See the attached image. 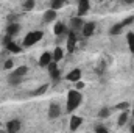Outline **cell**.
Segmentation results:
<instances>
[{"label": "cell", "instance_id": "obj_34", "mask_svg": "<svg viewBox=\"0 0 134 133\" xmlns=\"http://www.w3.org/2000/svg\"><path fill=\"white\" fill-rule=\"evenodd\" d=\"M131 113H133V116H134V102H133V111Z\"/></svg>", "mask_w": 134, "mask_h": 133}, {"label": "cell", "instance_id": "obj_32", "mask_svg": "<svg viewBox=\"0 0 134 133\" xmlns=\"http://www.w3.org/2000/svg\"><path fill=\"white\" fill-rule=\"evenodd\" d=\"M13 66H14V61H13V60H6V61H5V64H3L5 69H11Z\"/></svg>", "mask_w": 134, "mask_h": 133}, {"label": "cell", "instance_id": "obj_14", "mask_svg": "<svg viewBox=\"0 0 134 133\" xmlns=\"http://www.w3.org/2000/svg\"><path fill=\"white\" fill-rule=\"evenodd\" d=\"M56 17H58V13L53 11V9H50V8H48V9L44 13V16H42V19H44L45 24H52V22H55Z\"/></svg>", "mask_w": 134, "mask_h": 133}, {"label": "cell", "instance_id": "obj_35", "mask_svg": "<svg viewBox=\"0 0 134 133\" xmlns=\"http://www.w3.org/2000/svg\"><path fill=\"white\" fill-rule=\"evenodd\" d=\"M0 133H5V132H0Z\"/></svg>", "mask_w": 134, "mask_h": 133}, {"label": "cell", "instance_id": "obj_23", "mask_svg": "<svg viewBox=\"0 0 134 133\" xmlns=\"http://www.w3.org/2000/svg\"><path fill=\"white\" fill-rule=\"evenodd\" d=\"M34 6H36V2L34 0H25L24 3H22V8H24V11H31V9H34Z\"/></svg>", "mask_w": 134, "mask_h": 133}, {"label": "cell", "instance_id": "obj_13", "mask_svg": "<svg viewBox=\"0 0 134 133\" xmlns=\"http://www.w3.org/2000/svg\"><path fill=\"white\" fill-rule=\"evenodd\" d=\"M19 32H20V25H19V24H8L6 28H5V34H8V36H11V38L17 36Z\"/></svg>", "mask_w": 134, "mask_h": 133}, {"label": "cell", "instance_id": "obj_5", "mask_svg": "<svg viewBox=\"0 0 134 133\" xmlns=\"http://www.w3.org/2000/svg\"><path fill=\"white\" fill-rule=\"evenodd\" d=\"M5 129H6V133H19L22 129V122L19 119H11L6 122Z\"/></svg>", "mask_w": 134, "mask_h": 133}, {"label": "cell", "instance_id": "obj_20", "mask_svg": "<svg viewBox=\"0 0 134 133\" xmlns=\"http://www.w3.org/2000/svg\"><path fill=\"white\" fill-rule=\"evenodd\" d=\"M48 86H50L48 83H44V85H41L37 89H34V91H33V96H36V97H37V96H42V94H45V93H47V89H48Z\"/></svg>", "mask_w": 134, "mask_h": 133}, {"label": "cell", "instance_id": "obj_12", "mask_svg": "<svg viewBox=\"0 0 134 133\" xmlns=\"http://www.w3.org/2000/svg\"><path fill=\"white\" fill-rule=\"evenodd\" d=\"M94 32H95V22H86L83 30H81V34L84 38H91L94 34Z\"/></svg>", "mask_w": 134, "mask_h": 133}, {"label": "cell", "instance_id": "obj_15", "mask_svg": "<svg viewBox=\"0 0 134 133\" xmlns=\"http://www.w3.org/2000/svg\"><path fill=\"white\" fill-rule=\"evenodd\" d=\"M53 33L56 36H63L64 33H67V25L64 22H56L53 25Z\"/></svg>", "mask_w": 134, "mask_h": 133}, {"label": "cell", "instance_id": "obj_4", "mask_svg": "<svg viewBox=\"0 0 134 133\" xmlns=\"http://www.w3.org/2000/svg\"><path fill=\"white\" fill-rule=\"evenodd\" d=\"M84 24H86V22H84L83 17H78V16L72 17V19H70V32H73V33L81 32L83 27H84Z\"/></svg>", "mask_w": 134, "mask_h": 133}, {"label": "cell", "instance_id": "obj_27", "mask_svg": "<svg viewBox=\"0 0 134 133\" xmlns=\"http://www.w3.org/2000/svg\"><path fill=\"white\" fill-rule=\"evenodd\" d=\"M47 70H48V74H53V72H56V70H59L58 69V63H55V61H52L48 67H47Z\"/></svg>", "mask_w": 134, "mask_h": 133}, {"label": "cell", "instance_id": "obj_31", "mask_svg": "<svg viewBox=\"0 0 134 133\" xmlns=\"http://www.w3.org/2000/svg\"><path fill=\"white\" fill-rule=\"evenodd\" d=\"M84 86H86L84 81H76V83H75V89H76V91H81Z\"/></svg>", "mask_w": 134, "mask_h": 133}, {"label": "cell", "instance_id": "obj_2", "mask_svg": "<svg viewBox=\"0 0 134 133\" xmlns=\"http://www.w3.org/2000/svg\"><path fill=\"white\" fill-rule=\"evenodd\" d=\"M27 72H28V67L27 66H17L16 69L11 70V74L8 75L6 80H8V83H9L11 86H17V85H20V83L24 81Z\"/></svg>", "mask_w": 134, "mask_h": 133}, {"label": "cell", "instance_id": "obj_10", "mask_svg": "<svg viewBox=\"0 0 134 133\" xmlns=\"http://www.w3.org/2000/svg\"><path fill=\"white\" fill-rule=\"evenodd\" d=\"M53 61V58H52V52H44L41 57H39V60H37V64L41 67H48V64Z\"/></svg>", "mask_w": 134, "mask_h": 133}, {"label": "cell", "instance_id": "obj_11", "mask_svg": "<svg viewBox=\"0 0 134 133\" xmlns=\"http://www.w3.org/2000/svg\"><path fill=\"white\" fill-rule=\"evenodd\" d=\"M81 124H83V117H81V116H76V114H73V116L70 117V122H69V127H70L72 133L76 132V130L81 127Z\"/></svg>", "mask_w": 134, "mask_h": 133}, {"label": "cell", "instance_id": "obj_30", "mask_svg": "<svg viewBox=\"0 0 134 133\" xmlns=\"http://www.w3.org/2000/svg\"><path fill=\"white\" fill-rule=\"evenodd\" d=\"M11 41H13V38H11V36H8V34H5V36H3V39H2V44H3V45H6V44H9Z\"/></svg>", "mask_w": 134, "mask_h": 133}, {"label": "cell", "instance_id": "obj_18", "mask_svg": "<svg viewBox=\"0 0 134 133\" xmlns=\"http://www.w3.org/2000/svg\"><path fill=\"white\" fill-rule=\"evenodd\" d=\"M5 49H6L8 52H11V53H20V52H22V47H20L19 44H16L14 41H11L9 44H6Z\"/></svg>", "mask_w": 134, "mask_h": 133}, {"label": "cell", "instance_id": "obj_25", "mask_svg": "<svg viewBox=\"0 0 134 133\" xmlns=\"http://www.w3.org/2000/svg\"><path fill=\"white\" fill-rule=\"evenodd\" d=\"M109 114H111V110L108 108V106H104V108H101L100 111H98V117H109Z\"/></svg>", "mask_w": 134, "mask_h": 133}, {"label": "cell", "instance_id": "obj_33", "mask_svg": "<svg viewBox=\"0 0 134 133\" xmlns=\"http://www.w3.org/2000/svg\"><path fill=\"white\" fill-rule=\"evenodd\" d=\"M131 133H134V124L131 125Z\"/></svg>", "mask_w": 134, "mask_h": 133}, {"label": "cell", "instance_id": "obj_8", "mask_svg": "<svg viewBox=\"0 0 134 133\" xmlns=\"http://www.w3.org/2000/svg\"><path fill=\"white\" fill-rule=\"evenodd\" d=\"M59 116H61V105L52 102L50 106H48V117L50 119H58Z\"/></svg>", "mask_w": 134, "mask_h": 133}, {"label": "cell", "instance_id": "obj_29", "mask_svg": "<svg viewBox=\"0 0 134 133\" xmlns=\"http://www.w3.org/2000/svg\"><path fill=\"white\" fill-rule=\"evenodd\" d=\"M95 133H109V130L104 125H97L95 127Z\"/></svg>", "mask_w": 134, "mask_h": 133}, {"label": "cell", "instance_id": "obj_3", "mask_svg": "<svg viewBox=\"0 0 134 133\" xmlns=\"http://www.w3.org/2000/svg\"><path fill=\"white\" fill-rule=\"evenodd\" d=\"M44 38V32L42 30H33V32H28V33L25 34V38H24V42H22V45L24 47H33L34 44H37L41 39Z\"/></svg>", "mask_w": 134, "mask_h": 133}, {"label": "cell", "instance_id": "obj_1", "mask_svg": "<svg viewBox=\"0 0 134 133\" xmlns=\"http://www.w3.org/2000/svg\"><path fill=\"white\" fill-rule=\"evenodd\" d=\"M83 103V94L76 89H70L67 93V100H66V111L67 113H73L76 108H80V105Z\"/></svg>", "mask_w": 134, "mask_h": 133}, {"label": "cell", "instance_id": "obj_6", "mask_svg": "<svg viewBox=\"0 0 134 133\" xmlns=\"http://www.w3.org/2000/svg\"><path fill=\"white\" fill-rule=\"evenodd\" d=\"M76 41H78L76 33H73V32L69 30V32H67V52H69V53H73V52H75Z\"/></svg>", "mask_w": 134, "mask_h": 133}, {"label": "cell", "instance_id": "obj_9", "mask_svg": "<svg viewBox=\"0 0 134 133\" xmlns=\"http://www.w3.org/2000/svg\"><path fill=\"white\" fill-rule=\"evenodd\" d=\"M81 75H83L81 69H80V67H75V69H72V70L67 74L66 78L69 81H72V83H76V81H81Z\"/></svg>", "mask_w": 134, "mask_h": 133}, {"label": "cell", "instance_id": "obj_16", "mask_svg": "<svg viewBox=\"0 0 134 133\" xmlns=\"http://www.w3.org/2000/svg\"><path fill=\"white\" fill-rule=\"evenodd\" d=\"M52 58L55 63H59L64 58V49L63 47H55V50L52 52Z\"/></svg>", "mask_w": 134, "mask_h": 133}, {"label": "cell", "instance_id": "obj_7", "mask_svg": "<svg viewBox=\"0 0 134 133\" xmlns=\"http://www.w3.org/2000/svg\"><path fill=\"white\" fill-rule=\"evenodd\" d=\"M89 8H91V3L87 0H80L78 2V9H76V16L78 17H83L89 13Z\"/></svg>", "mask_w": 134, "mask_h": 133}, {"label": "cell", "instance_id": "obj_28", "mask_svg": "<svg viewBox=\"0 0 134 133\" xmlns=\"http://www.w3.org/2000/svg\"><path fill=\"white\" fill-rule=\"evenodd\" d=\"M133 22H134V16H128V17H125L120 24H122V25H123V28H125L126 25H130V24H133Z\"/></svg>", "mask_w": 134, "mask_h": 133}, {"label": "cell", "instance_id": "obj_19", "mask_svg": "<svg viewBox=\"0 0 134 133\" xmlns=\"http://www.w3.org/2000/svg\"><path fill=\"white\" fill-rule=\"evenodd\" d=\"M122 32H123V25H122L120 22H119V24H114V25L109 28V34H111V36H117V34H120Z\"/></svg>", "mask_w": 134, "mask_h": 133}, {"label": "cell", "instance_id": "obj_21", "mask_svg": "<svg viewBox=\"0 0 134 133\" xmlns=\"http://www.w3.org/2000/svg\"><path fill=\"white\" fill-rule=\"evenodd\" d=\"M126 42H128V49H130V52L134 53V33L133 32L126 33Z\"/></svg>", "mask_w": 134, "mask_h": 133}, {"label": "cell", "instance_id": "obj_22", "mask_svg": "<svg viewBox=\"0 0 134 133\" xmlns=\"http://www.w3.org/2000/svg\"><path fill=\"white\" fill-rule=\"evenodd\" d=\"M64 5H66V3L61 2V0H52V2H50V9H53V11L58 13V9H61Z\"/></svg>", "mask_w": 134, "mask_h": 133}, {"label": "cell", "instance_id": "obj_17", "mask_svg": "<svg viewBox=\"0 0 134 133\" xmlns=\"http://www.w3.org/2000/svg\"><path fill=\"white\" fill-rule=\"evenodd\" d=\"M128 119H130V110H126V111H122V113H120V116H119V119H117V125H119V127H123V125H126Z\"/></svg>", "mask_w": 134, "mask_h": 133}, {"label": "cell", "instance_id": "obj_26", "mask_svg": "<svg viewBox=\"0 0 134 133\" xmlns=\"http://www.w3.org/2000/svg\"><path fill=\"white\" fill-rule=\"evenodd\" d=\"M50 78H52V81H53V83H58V81L61 80V72H59V70H56V72L50 74Z\"/></svg>", "mask_w": 134, "mask_h": 133}, {"label": "cell", "instance_id": "obj_24", "mask_svg": "<svg viewBox=\"0 0 134 133\" xmlns=\"http://www.w3.org/2000/svg\"><path fill=\"white\" fill-rule=\"evenodd\" d=\"M115 110L117 111H126V110H130V102H120V103H117Z\"/></svg>", "mask_w": 134, "mask_h": 133}]
</instances>
